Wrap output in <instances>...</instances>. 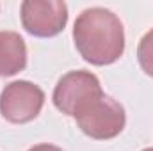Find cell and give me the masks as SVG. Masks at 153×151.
<instances>
[{"label": "cell", "instance_id": "obj_1", "mask_svg": "<svg viewBox=\"0 0 153 151\" xmlns=\"http://www.w3.org/2000/svg\"><path fill=\"white\" fill-rule=\"evenodd\" d=\"M73 41L87 62L94 66L112 64L125 52L123 23L105 7H89L75 20Z\"/></svg>", "mask_w": 153, "mask_h": 151}, {"label": "cell", "instance_id": "obj_2", "mask_svg": "<svg viewBox=\"0 0 153 151\" xmlns=\"http://www.w3.org/2000/svg\"><path fill=\"white\" fill-rule=\"evenodd\" d=\"M103 96L98 76L91 71H70L57 82L53 89V105L66 115L76 117L96 98Z\"/></svg>", "mask_w": 153, "mask_h": 151}, {"label": "cell", "instance_id": "obj_3", "mask_svg": "<svg viewBox=\"0 0 153 151\" xmlns=\"http://www.w3.org/2000/svg\"><path fill=\"white\" fill-rule=\"evenodd\" d=\"M78 128L96 141H107L119 135L125 128L126 115L119 101L111 96H100L75 117Z\"/></svg>", "mask_w": 153, "mask_h": 151}, {"label": "cell", "instance_id": "obj_4", "mask_svg": "<svg viewBox=\"0 0 153 151\" xmlns=\"http://www.w3.org/2000/svg\"><path fill=\"white\" fill-rule=\"evenodd\" d=\"M45 105V93L43 89L29 82V80H16L4 87L0 94V114L5 121L22 124L29 123L38 117Z\"/></svg>", "mask_w": 153, "mask_h": 151}, {"label": "cell", "instance_id": "obj_5", "mask_svg": "<svg viewBox=\"0 0 153 151\" xmlns=\"http://www.w3.org/2000/svg\"><path fill=\"white\" fill-rule=\"evenodd\" d=\"M22 23L36 38H53L68 23V5L61 0H25L22 4Z\"/></svg>", "mask_w": 153, "mask_h": 151}, {"label": "cell", "instance_id": "obj_6", "mask_svg": "<svg viewBox=\"0 0 153 151\" xmlns=\"http://www.w3.org/2000/svg\"><path fill=\"white\" fill-rule=\"evenodd\" d=\"M27 66V46L18 32H0V76H13Z\"/></svg>", "mask_w": 153, "mask_h": 151}, {"label": "cell", "instance_id": "obj_7", "mask_svg": "<svg viewBox=\"0 0 153 151\" xmlns=\"http://www.w3.org/2000/svg\"><path fill=\"white\" fill-rule=\"evenodd\" d=\"M137 59L144 73L153 76V29L148 30L137 46Z\"/></svg>", "mask_w": 153, "mask_h": 151}, {"label": "cell", "instance_id": "obj_8", "mask_svg": "<svg viewBox=\"0 0 153 151\" xmlns=\"http://www.w3.org/2000/svg\"><path fill=\"white\" fill-rule=\"evenodd\" d=\"M29 151H62V150L53 146V144H38V146H32Z\"/></svg>", "mask_w": 153, "mask_h": 151}, {"label": "cell", "instance_id": "obj_9", "mask_svg": "<svg viewBox=\"0 0 153 151\" xmlns=\"http://www.w3.org/2000/svg\"><path fill=\"white\" fill-rule=\"evenodd\" d=\"M143 151H153V148H146V150H143Z\"/></svg>", "mask_w": 153, "mask_h": 151}]
</instances>
